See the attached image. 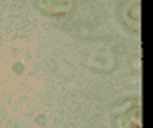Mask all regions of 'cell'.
<instances>
[{
	"label": "cell",
	"mask_w": 153,
	"mask_h": 128,
	"mask_svg": "<svg viewBox=\"0 0 153 128\" xmlns=\"http://www.w3.org/2000/svg\"><path fill=\"white\" fill-rule=\"evenodd\" d=\"M36 4L50 16H68L76 8V0H36Z\"/></svg>",
	"instance_id": "obj_2"
},
{
	"label": "cell",
	"mask_w": 153,
	"mask_h": 128,
	"mask_svg": "<svg viewBox=\"0 0 153 128\" xmlns=\"http://www.w3.org/2000/svg\"><path fill=\"white\" fill-rule=\"evenodd\" d=\"M114 128H141V108L139 102H131L127 110L114 116Z\"/></svg>",
	"instance_id": "obj_1"
}]
</instances>
